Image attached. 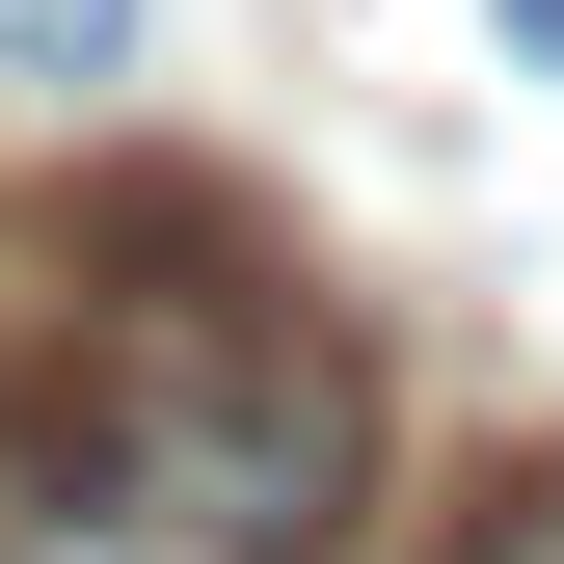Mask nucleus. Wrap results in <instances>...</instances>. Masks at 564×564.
Here are the masks:
<instances>
[{"mask_svg": "<svg viewBox=\"0 0 564 564\" xmlns=\"http://www.w3.org/2000/svg\"><path fill=\"white\" fill-rule=\"evenodd\" d=\"M431 564H564V457H511V484H457V538Z\"/></svg>", "mask_w": 564, "mask_h": 564, "instance_id": "nucleus-2", "label": "nucleus"}, {"mask_svg": "<svg viewBox=\"0 0 564 564\" xmlns=\"http://www.w3.org/2000/svg\"><path fill=\"white\" fill-rule=\"evenodd\" d=\"M134 54V0H0V82H108Z\"/></svg>", "mask_w": 564, "mask_h": 564, "instance_id": "nucleus-3", "label": "nucleus"}, {"mask_svg": "<svg viewBox=\"0 0 564 564\" xmlns=\"http://www.w3.org/2000/svg\"><path fill=\"white\" fill-rule=\"evenodd\" d=\"M511 28H538V82H564V0H511Z\"/></svg>", "mask_w": 564, "mask_h": 564, "instance_id": "nucleus-4", "label": "nucleus"}, {"mask_svg": "<svg viewBox=\"0 0 564 564\" xmlns=\"http://www.w3.org/2000/svg\"><path fill=\"white\" fill-rule=\"evenodd\" d=\"M377 511V377L269 242L216 296H82L0 349V564H349Z\"/></svg>", "mask_w": 564, "mask_h": 564, "instance_id": "nucleus-1", "label": "nucleus"}]
</instances>
